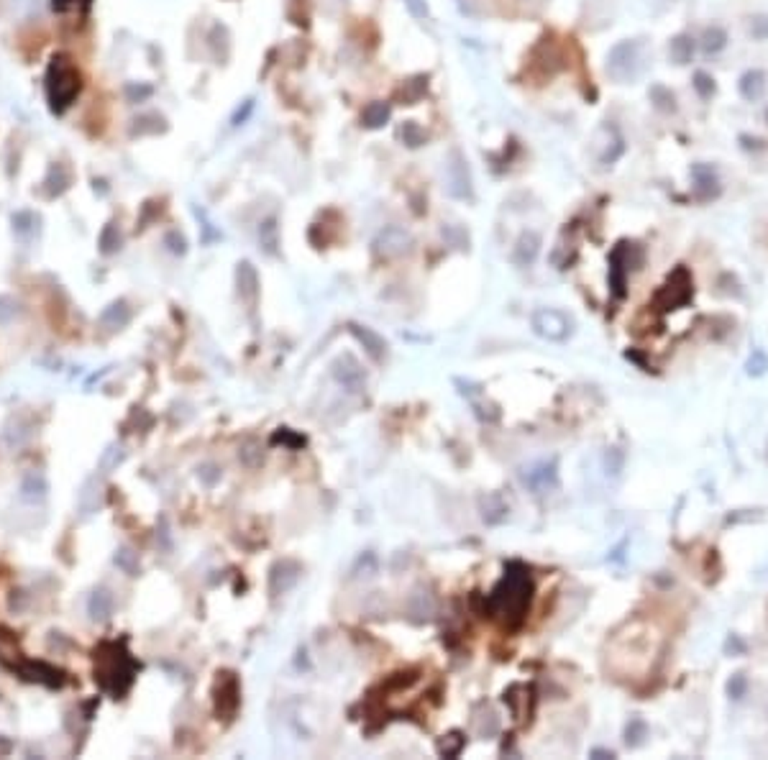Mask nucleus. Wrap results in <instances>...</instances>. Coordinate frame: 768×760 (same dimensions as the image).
<instances>
[{
    "instance_id": "nucleus-23",
    "label": "nucleus",
    "mask_w": 768,
    "mask_h": 760,
    "mask_svg": "<svg viewBox=\"0 0 768 760\" xmlns=\"http://www.w3.org/2000/svg\"><path fill=\"white\" fill-rule=\"evenodd\" d=\"M151 92H154V90L151 87H136V85H128V87H126V95L128 97H131V102H139V100H144V97H149V95H151Z\"/></svg>"
},
{
    "instance_id": "nucleus-18",
    "label": "nucleus",
    "mask_w": 768,
    "mask_h": 760,
    "mask_svg": "<svg viewBox=\"0 0 768 760\" xmlns=\"http://www.w3.org/2000/svg\"><path fill=\"white\" fill-rule=\"evenodd\" d=\"M425 87H428V77H412V80H407V82L402 85V90H400V95H402V100L407 102V105H412V102H417L422 97V92H425Z\"/></svg>"
},
{
    "instance_id": "nucleus-12",
    "label": "nucleus",
    "mask_w": 768,
    "mask_h": 760,
    "mask_svg": "<svg viewBox=\"0 0 768 760\" xmlns=\"http://www.w3.org/2000/svg\"><path fill=\"white\" fill-rule=\"evenodd\" d=\"M390 113L392 110L387 102H382V100L369 102L364 108V113H361V123H364L366 128H382L384 123L390 121Z\"/></svg>"
},
{
    "instance_id": "nucleus-5",
    "label": "nucleus",
    "mask_w": 768,
    "mask_h": 760,
    "mask_svg": "<svg viewBox=\"0 0 768 760\" xmlns=\"http://www.w3.org/2000/svg\"><path fill=\"white\" fill-rule=\"evenodd\" d=\"M533 328L538 336L550 341H563L571 333V320L558 310H538L533 315Z\"/></svg>"
},
{
    "instance_id": "nucleus-16",
    "label": "nucleus",
    "mask_w": 768,
    "mask_h": 760,
    "mask_svg": "<svg viewBox=\"0 0 768 760\" xmlns=\"http://www.w3.org/2000/svg\"><path fill=\"white\" fill-rule=\"evenodd\" d=\"M238 284H241V292L246 294V300L254 302L256 300V284H259V279H256V272L251 269L249 262H243L241 267H238Z\"/></svg>"
},
{
    "instance_id": "nucleus-11",
    "label": "nucleus",
    "mask_w": 768,
    "mask_h": 760,
    "mask_svg": "<svg viewBox=\"0 0 768 760\" xmlns=\"http://www.w3.org/2000/svg\"><path fill=\"white\" fill-rule=\"evenodd\" d=\"M538 249H540V238L535 236V233H523L518 241V246H515V254H512V259H515V264H520V267H525V264H533L535 262V256H538Z\"/></svg>"
},
{
    "instance_id": "nucleus-17",
    "label": "nucleus",
    "mask_w": 768,
    "mask_h": 760,
    "mask_svg": "<svg viewBox=\"0 0 768 760\" xmlns=\"http://www.w3.org/2000/svg\"><path fill=\"white\" fill-rule=\"evenodd\" d=\"M725 44H727V33L720 28V26H712V28H707L702 36V49L707 51V54H717L720 49H725Z\"/></svg>"
},
{
    "instance_id": "nucleus-21",
    "label": "nucleus",
    "mask_w": 768,
    "mask_h": 760,
    "mask_svg": "<svg viewBox=\"0 0 768 760\" xmlns=\"http://www.w3.org/2000/svg\"><path fill=\"white\" fill-rule=\"evenodd\" d=\"M405 6H407L412 18H417V21L428 18V3H425V0H405Z\"/></svg>"
},
{
    "instance_id": "nucleus-10",
    "label": "nucleus",
    "mask_w": 768,
    "mask_h": 760,
    "mask_svg": "<svg viewBox=\"0 0 768 760\" xmlns=\"http://www.w3.org/2000/svg\"><path fill=\"white\" fill-rule=\"evenodd\" d=\"M351 333L356 336L361 343H364L366 353H369L374 361H382L384 351H387V343H384L382 336H377L374 331H369V328H358V326H351Z\"/></svg>"
},
{
    "instance_id": "nucleus-3",
    "label": "nucleus",
    "mask_w": 768,
    "mask_h": 760,
    "mask_svg": "<svg viewBox=\"0 0 768 760\" xmlns=\"http://www.w3.org/2000/svg\"><path fill=\"white\" fill-rule=\"evenodd\" d=\"M643 70V44L640 41H622L607 57V72L617 82L635 80Z\"/></svg>"
},
{
    "instance_id": "nucleus-15",
    "label": "nucleus",
    "mask_w": 768,
    "mask_h": 760,
    "mask_svg": "<svg viewBox=\"0 0 768 760\" xmlns=\"http://www.w3.org/2000/svg\"><path fill=\"white\" fill-rule=\"evenodd\" d=\"M397 136H400V139H402L410 149H417V146H422V144L428 141L425 131H422L415 121H405L402 126H400V131H397Z\"/></svg>"
},
{
    "instance_id": "nucleus-7",
    "label": "nucleus",
    "mask_w": 768,
    "mask_h": 760,
    "mask_svg": "<svg viewBox=\"0 0 768 760\" xmlns=\"http://www.w3.org/2000/svg\"><path fill=\"white\" fill-rule=\"evenodd\" d=\"M300 566L294 561H279L272 569V594H284V592H289V589L297 584V579H300Z\"/></svg>"
},
{
    "instance_id": "nucleus-4",
    "label": "nucleus",
    "mask_w": 768,
    "mask_h": 760,
    "mask_svg": "<svg viewBox=\"0 0 768 760\" xmlns=\"http://www.w3.org/2000/svg\"><path fill=\"white\" fill-rule=\"evenodd\" d=\"M412 246V238H410L407 230L397 228V225H390L384 228L377 238H374V254L379 259H400L405 256Z\"/></svg>"
},
{
    "instance_id": "nucleus-19",
    "label": "nucleus",
    "mask_w": 768,
    "mask_h": 760,
    "mask_svg": "<svg viewBox=\"0 0 768 760\" xmlns=\"http://www.w3.org/2000/svg\"><path fill=\"white\" fill-rule=\"evenodd\" d=\"M259 241H262V246L267 249V254H274L277 251V223H274V218H269L267 223L259 225Z\"/></svg>"
},
{
    "instance_id": "nucleus-6",
    "label": "nucleus",
    "mask_w": 768,
    "mask_h": 760,
    "mask_svg": "<svg viewBox=\"0 0 768 760\" xmlns=\"http://www.w3.org/2000/svg\"><path fill=\"white\" fill-rule=\"evenodd\" d=\"M448 192L459 200H471V177H469V166L459 151L451 154V164H448Z\"/></svg>"
},
{
    "instance_id": "nucleus-14",
    "label": "nucleus",
    "mask_w": 768,
    "mask_h": 760,
    "mask_svg": "<svg viewBox=\"0 0 768 760\" xmlns=\"http://www.w3.org/2000/svg\"><path fill=\"white\" fill-rule=\"evenodd\" d=\"M668 54H671V59L676 64H686L691 59V54H694V38L686 36V33L676 36L671 44H668Z\"/></svg>"
},
{
    "instance_id": "nucleus-9",
    "label": "nucleus",
    "mask_w": 768,
    "mask_h": 760,
    "mask_svg": "<svg viewBox=\"0 0 768 760\" xmlns=\"http://www.w3.org/2000/svg\"><path fill=\"white\" fill-rule=\"evenodd\" d=\"M763 92H766V77H763V72L750 70L740 77V95L745 97V100H750V102L761 100Z\"/></svg>"
},
{
    "instance_id": "nucleus-1",
    "label": "nucleus",
    "mask_w": 768,
    "mask_h": 760,
    "mask_svg": "<svg viewBox=\"0 0 768 760\" xmlns=\"http://www.w3.org/2000/svg\"><path fill=\"white\" fill-rule=\"evenodd\" d=\"M530 594H533V582L530 574L520 563H510L505 569L502 582L497 584L486 607L494 620H499L505 627H518L525 620V612L530 607Z\"/></svg>"
},
{
    "instance_id": "nucleus-20",
    "label": "nucleus",
    "mask_w": 768,
    "mask_h": 760,
    "mask_svg": "<svg viewBox=\"0 0 768 760\" xmlns=\"http://www.w3.org/2000/svg\"><path fill=\"white\" fill-rule=\"evenodd\" d=\"M694 90L707 100V97H712V92H715V80H712L707 72H697V75H694Z\"/></svg>"
},
{
    "instance_id": "nucleus-8",
    "label": "nucleus",
    "mask_w": 768,
    "mask_h": 760,
    "mask_svg": "<svg viewBox=\"0 0 768 760\" xmlns=\"http://www.w3.org/2000/svg\"><path fill=\"white\" fill-rule=\"evenodd\" d=\"M333 374H336V379H338L343 387H348L351 392H358L361 390V384H364V371H361V366H358L351 356L338 358V361L333 364Z\"/></svg>"
},
{
    "instance_id": "nucleus-2",
    "label": "nucleus",
    "mask_w": 768,
    "mask_h": 760,
    "mask_svg": "<svg viewBox=\"0 0 768 760\" xmlns=\"http://www.w3.org/2000/svg\"><path fill=\"white\" fill-rule=\"evenodd\" d=\"M80 72L72 64L70 57L64 54H57L51 59L49 72H46V97H49V105L54 113H62L72 105L77 95H80Z\"/></svg>"
},
{
    "instance_id": "nucleus-13",
    "label": "nucleus",
    "mask_w": 768,
    "mask_h": 760,
    "mask_svg": "<svg viewBox=\"0 0 768 760\" xmlns=\"http://www.w3.org/2000/svg\"><path fill=\"white\" fill-rule=\"evenodd\" d=\"M481 518H484L486 523H492V525L502 523V520L507 518V505L497 497V494L481 499Z\"/></svg>"
},
{
    "instance_id": "nucleus-24",
    "label": "nucleus",
    "mask_w": 768,
    "mask_h": 760,
    "mask_svg": "<svg viewBox=\"0 0 768 760\" xmlns=\"http://www.w3.org/2000/svg\"><path fill=\"white\" fill-rule=\"evenodd\" d=\"M766 121H768V110H766Z\"/></svg>"
},
{
    "instance_id": "nucleus-22",
    "label": "nucleus",
    "mask_w": 768,
    "mask_h": 760,
    "mask_svg": "<svg viewBox=\"0 0 768 760\" xmlns=\"http://www.w3.org/2000/svg\"><path fill=\"white\" fill-rule=\"evenodd\" d=\"M251 113H254V97L243 100V105L236 110V113H233V118H230V123H233V126H241V123L246 121V118H249Z\"/></svg>"
}]
</instances>
